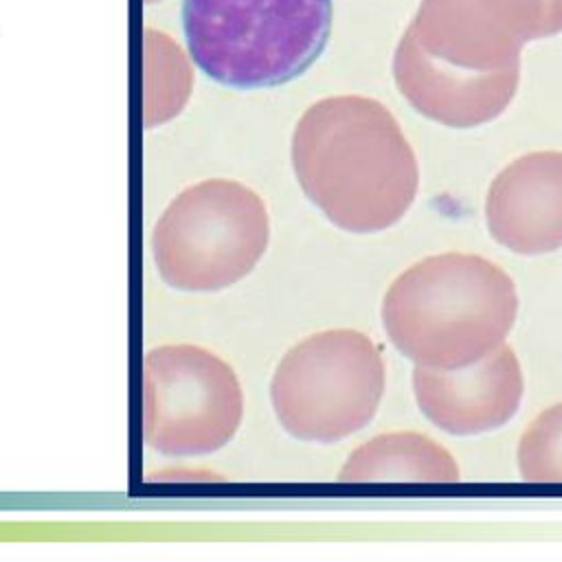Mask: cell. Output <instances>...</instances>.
Returning <instances> with one entry per match:
<instances>
[{
    "mask_svg": "<svg viewBox=\"0 0 562 562\" xmlns=\"http://www.w3.org/2000/svg\"><path fill=\"white\" fill-rule=\"evenodd\" d=\"M303 193L349 233H378L404 217L419 169L400 123L375 99L342 94L310 105L292 136Z\"/></svg>",
    "mask_w": 562,
    "mask_h": 562,
    "instance_id": "cell-2",
    "label": "cell"
},
{
    "mask_svg": "<svg viewBox=\"0 0 562 562\" xmlns=\"http://www.w3.org/2000/svg\"><path fill=\"white\" fill-rule=\"evenodd\" d=\"M518 470L525 481L562 483V402L544 408L522 432Z\"/></svg>",
    "mask_w": 562,
    "mask_h": 562,
    "instance_id": "cell-11",
    "label": "cell"
},
{
    "mask_svg": "<svg viewBox=\"0 0 562 562\" xmlns=\"http://www.w3.org/2000/svg\"><path fill=\"white\" fill-rule=\"evenodd\" d=\"M338 479L342 483H454V457L422 432H384L358 446Z\"/></svg>",
    "mask_w": 562,
    "mask_h": 562,
    "instance_id": "cell-10",
    "label": "cell"
},
{
    "mask_svg": "<svg viewBox=\"0 0 562 562\" xmlns=\"http://www.w3.org/2000/svg\"><path fill=\"white\" fill-rule=\"evenodd\" d=\"M562 31V0H422L393 77L406 101L448 127L494 121L514 99L520 48Z\"/></svg>",
    "mask_w": 562,
    "mask_h": 562,
    "instance_id": "cell-1",
    "label": "cell"
},
{
    "mask_svg": "<svg viewBox=\"0 0 562 562\" xmlns=\"http://www.w3.org/2000/svg\"><path fill=\"white\" fill-rule=\"evenodd\" d=\"M485 222L512 252L562 248V151H531L501 169L485 198Z\"/></svg>",
    "mask_w": 562,
    "mask_h": 562,
    "instance_id": "cell-9",
    "label": "cell"
},
{
    "mask_svg": "<svg viewBox=\"0 0 562 562\" xmlns=\"http://www.w3.org/2000/svg\"><path fill=\"white\" fill-rule=\"evenodd\" d=\"M518 314L512 277L479 255L441 252L404 270L386 290L382 323L417 367L457 369L505 342Z\"/></svg>",
    "mask_w": 562,
    "mask_h": 562,
    "instance_id": "cell-3",
    "label": "cell"
},
{
    "mask_svg": "<svg viewBox=\"0 0 562 562\" xmlns=\"http://www.w3.org/2000/svg\"><path fill=\"white\" fill-rule=\"evenodd\" d=\"M244 415L235 371L198 345H162L143 360V439L165 457L226 446Z\"/></svg>",
    "mask_w": 562,
    "mask_h": 562,
    "instance_id": "cell-7",
    "label": "cell"
},
{
    "mask_svg": "<svg viewBox=\"0 0 562 562\" xmlns=\"http://www.w3.org/2000/svg\"><path fill=\"white\" fill-rule=\"evenodd\" d=\"M384 382V360L369 336L327 329L283 356L272 375L270 400L292 437L331 443L373 419Z\"/></svg>",
    "mask_w": 562,
    "mask_h": 562,
    "instance_id": "cell-6",
    "label": "cell"
},
{
    "mask_svg": "<svg viewBox=\"0 0 562 562\" xmlns=\"http://www.w3.org/2000/svg\"><path fill=\"white\" fill-rule=\"evenodd\" d=\"M270 222L263 200L241 182L213 178L187 187L151 233L160 279L184 292H215L244 279L263 257Z\"/></svg>",
    "mask_w": 562,
    "mask_h": 562,
    "instance_id": "cell-5",
    "label": "cell"
},
{
    "mask_svg": "<svg viewBox=\"0 0 562 562\" xmlns=\"http://www.w3.org/2000/svg\"><path fill=\"white\" fill-rule=\"evenodd\" d=\"M191 61L213 81L237 88L281 86L323 53L331 0H182Z\"/></svg>",
    "mask_w": 562,
    "mask_h": 562,
    "instance_id": "cell-4",
    "label": "cell"
},
{
    "mask_svg": "<svg viewBox=\"0 0 562 562\" xmlns=\"http://www.w3.org/2000/svg\"><path fill=\"white\" fill-rule=\"evenodd\" d=\"M413 391L419 411L450 435H481L507 424L522 400V371L509 345L457 369L417 367Z\"/></svg>",
    "mask_w": 562,
    "mask_h": 562,
    "instance_id": "cell-8",
    "label": "cell"
}]
</instances>
